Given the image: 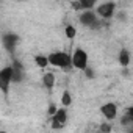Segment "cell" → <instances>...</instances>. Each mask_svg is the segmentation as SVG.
Listing matches in <instances>:
<instances>
[{"instance_id": "2e32d148", "label": "cell", "mask_w": 133, "mask_h": 133, "mask_svg": "<svg viewBox=\"0 0 133 133\" xmlns=\"http://www.w3.org/2000/svg\"><path fill=\"white\" fill-rule=\"evenodd\" d=\"M75 28L72 27V25H68V27H66V36H68L69 39H74L75 38Z\"/></svg>"}, {"instance_id": "44dd1931", "label": "cell", "mask_w": 133, "mask_h": 133, "mask_svg": "<svg viewBox=\"0 0 133 133\" xmlns=\"http://www.w3.org/2000/svg\"><path fill=\"white\" fill-rule=\"evenodd\" d=\"M17 2H24V0H17Z\"/></svg>"}, {"instance_id": "3957f363", "label": "cell", "mask_w": 133, "mask_h": 133, "mask_svg": "<svg viewBox=\"0 0 133 133\" xmlns=\"http://www.w3.org/2000/svg\"><path fill=\"white\" fill-rule=\"evenodd\" d=\"M80 22H82V25H85V27H88V28H94V30L100 28V22L97 21L96 14H94L91 10H86V11L80 16Z\"/></svg>"}, {"instance_id": "277c9868", "label": "cell", "mask_w": 133, "mask_h": 133, "mask_svg": "<svg viewBox=\"0 0 133 133\" xmlns=\"http://www.w3.org/2000/svg\"><path fill=\"white\" fill-rule=\"evenodd\" d=\"M13 82V68H5L0 72V88L3 94H8V86Z\"/></svg>"}, {"instance_id": "8fae6325", "label": "cell", "mask_w": 133, "mask_h": 133, "mask_svg": "<svg viewBox=\"0 0 133 133\" xmlns=\"http://www.w3.org/2000/svg\"><path fill=\"white\" fill-rule=\"evenodd\" d=\"M42 83H44V86H45L47 89H52L53 85H55V75H53L52 72L44 74V77H42Z\"/></svg>"}, {"instance_id": "7c38bea8", "label": "cell", "mask_w": 133, "mask_h": 133, "mask_svg": "<svg viewBox=\"0 0 133 133\" xmlns=\"http://www.w3.org/2000/svg\"><path fill=\"white\" fill-rule=\"evenodd\" d=\"M119 63H121L122 68H127V66H128V63H130V53H128V50H125V49L121 50V53H119Z\"/></svg>"}, {"instance_id": "ba28073f", "label": "cell", "mask_w": 133, "mask_h": 133, "mask_svg": "<svg viewBox=\"0 0 133 133\" xmlns=\"http://www.w3.org/2000/svg\"><path fill=\"white\" fill-rule=\"evenodd\" d=\"M114 8H116V5H114L113 2H108V3L100 5V6L97 8V13H99V16H100V17L110 19V17L114 14Z\"/></svg>"}, {"instance_id": "ffe728a7", "label": "cell", "mask_w": 133, "mask_h": 133, "mask_svg": "<svg viewBox=\"0 0 133 133\" xmlns=\"http://www.w3.org/2000/svg\"><path fill=\"white\" fill-rule=\"evenodd\" d=\"M72 8H74V10H82V3H80V2H74V3H72Z\"/></svg>"}, {"instance_id": "5bb4252c", "label": "cell", "mask_w": 133, "mask_h": 133, "mask_svg": "<svg viewBox=\"0 0 133 133\" xmlns=\"http://www.w3.org/2000/svg\"><path fill=\"white\" fill-rule=\"evenodd\" d=\"M71 102H72L71 94H69L68 91H64V92H63V97H61V103H63L64 107H69V105H71Z\"/></svg>"}, {"instance_id": "d6986e66", "label": "cell", "mask_w": 133, "mask_h": 133, "mask_svg": "<svg viewBox=\"0 0 133 133\" xmlns=\"http://www.w3.org/2000/svg\"><path fill=\"white\" fill-rule=\"evenodd\" d=\"M55 113H56V107H55V105H53V103H52V105H50V107H49V114H52V116H53V114H55Z\"/></svg>"}, {"instance_id": "ac0fdd59", "label": "cell", "mask_w": 133, "mask_h": 133, "mask_svg": "<svg viewBox=\"0 0 133 133\" xmlns=\"http://www.w3.org/2000/svg\"><path fill=\"white\" fill-rule=\"evenodd\" d=\"M110 130H111V127L108 124H102L100 125V131H110Z\"/></svg>"}, {"instance_id": "30bf717a", "label": "cell", "mask_w": 133, "mask_h": 133, "mask_svg": "<svg viewBox=\"0 0 133 133\" xmlns=\"http://www.w3.org/2000/svg\"><path fill=\"white\" fill-rule=\"evenodd\" d=\"M11 68H13V83L22 82V78H24V74H22V64H21L17 59H14Z\"/></svg>"}, {"instance_id": "8992f818", "label": "cell", "mask_w": 133, "mask_h": 133, "mask_svg": "<svg viewBox=\"0 0 133 133\" xmlns=\"http://www.w3.org/2000/svg\"><path fill=\"white\" fill-rule=\"evenodd\" d=\"M66 119H68V113H66L64 108H59L56 110V113L52 116V127L53 128H61L64 124H66Z\"/></svg>"}, {"instance_id": "9a60e30c", "label": "cell", "mask_w": 133, "mask_h": 133, "mask_svg": "<svg viewBox=\"0 0 133 133\" xmlns=\"http://www.w3.org/2000/svg\"><path fill=\"white\" fill-rule=\"evenodd\" d=\"M78 2L82 3V8H85V10H89V8H92V6L96 5V2H97V0H78Z\"/></svg>"}, {"instance_id": "4fadbf2b", "label": "cell", "mask_w": 133, "mask_h": 133, "mask_svg": "<svg viewBox=\"0 0 133 133\" xmlns=\"http://www.w3.org/2000/svg\"><path fill=\"white\" fill-rule=\"evenodd\" d=\"M35 61H36V64L39 66V68H45V66L50 63V61H49V56H44V55H38V56L35 58Z\"/></svg>"}, {"instance_id": "e0dca14e", "label": "cell", "mask_w": 133, "mask_h": 133, "mask_svg": "<svg viewBox=\"0 0 133 133\" xmlns=\"http://www.w3.org/2000/svg\"><path fill=\"white\" fill-rule=\"evenodd\" d=\"M85 75H86L88 78H92V77H94V72H92V69H91V68H86V69H85Z\"/></svg>"}, {"instance_id": "9c48e42d", "label": "cell", "mask_w": 133, "mask_h": 133, "mask_svg": "<svg viewBox=\"0 0 133 133\" xmlns=\"http://www.w3.org/2000/svg\"><path fill=\"white\" fill-rule=\"evenodd\" d=\"M100 111H102V114H103L108 121H113V119L116 117V114H117V107H116L114 103H105V105L100 108Z\"/></svg>"}, {"instance_id": "5b68a950", "label": "cell", "mask_w": 133, "mask_h": 133, "mask_svg": "<svg viewBox=\"0 0 133 133\" xmlns=\"http://www.w3.org/2000/svg\"><path fill=\"white\" fill-rule=\"evenodd\" d=\"M17 41H19V36L16 33H5L2 36V42H3V47L6 52L10 53H14L16 50V45H17Z\"/></svg>"}, {"instance_id": "7a4b0ae2", "label": "cell", "mask_w": 133, "mask_h": 133, "mask_svg": "<svg viewBox=\"0 0 133 133\" xmlns=\"http://www.w3.org/2000/svg\"><path fill=\"white\" fill-rule=\"evenodd\" d=\"M72 66L77 68V69H83V71L88 68V55H86L85 50L77 49L74 52V55H72Z\"/></svg>"}, {"instance_id": "6da1fadb", "label": "cell", "mask_w": 133, "mask_h": 133, "mask_svg": "<svg viewBox=\"0 0 133 133\" xmlns=\"http://www.w3.org/2000/svg\"><path fill=\"white\" fill-rule=\"evenodd\" d=\"M49 61H50V64L56 66V68H61V69H69L72 66V58L68 53H64V52L50 53L49 55Z\"/></svg>"}, {"instance_id": "52a82bcc", "label": "cell", "mask_w": 133, "mask_h": 133, "mask_svg": "<svg viewBox=\"0 0 133 133\" xmlns=\"http://www.w3.org/2000/svg\"><path fill=\"white\" fill-rule=\"evenodd\" d=\"M121 124L125 130L133 131V107H128L124 113V116L121 117Z\"/></svg>"}]
</instances>
